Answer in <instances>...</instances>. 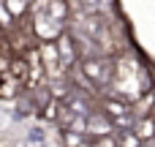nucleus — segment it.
I'll list each match as a JSON object with an SVG mask.
<instances>
[{
    "label": "nucleus",
    "instance_id": "3",
    "mask_svg": "<svg viewBox=\"0 0 155 147\" xmlns=\"http://www.w3.org/2000/svg\"><path fill=\"white\" fill-rule=\"evenodd\" d=\"M54 52H57V60H60V65L68 71L71 65H76L79 63V49H76V44H74V38L68 35V30H63L54 41Z\"/></svg>",
    "mask_w": 155,
    "mask_h": 147
},
{
    "label": "nucleus",
    "instance_id": "2",
    "mask_svg": "<svg viewBox=\"0 0 155 147\" xmlns=\"http://www.w3.org/2000/svg\"><path fill=\"white\" fill-rule=\"evenodd\" d=\"M98 112L117 128V131H125L134 125V112H131V104L125 98H117V95H106L101 104H98Z\"/></svg>",
    "mask_w": 155,
    "mask_h": 147
},
{
    "label": "nucleus",
    "instance_id": "9",
    "mask_svg": "<svg viewBox=\"0 0 155 147\" xmlns=\"http://www.w3.org/2000/svg\"><path fill=\"white\" fill-rule=\"evenodd\" d=\"M63 142H65V147H84V145H87V136L65 128V131H63Z\"/></svg>",
    "mask_w": 155,
    "mask_h": 147
},
{
    "label": "nucleus",
    "instance_id": "4",
    "mask_svg": "<svg viewBox=\"0 0 155 147\" xmlns=\"http://www.w3.org/2000/svg\"><path fill=\"white\" fill-rule=\"evenodd\" d=\"M63 30H65V22H57V19H52L46 14H35L33 16V33H35L38 41H54Z\"/></svg>",
    "mask_w": 155,
    "mask_h": 147
},
{
    "label": "nucleus",
    "instance_id": "5",
    "mask_svg": "<svg viewBox=\"0 0 155 147\" xmlns=\"http://www.w3.org/2000/svg\"><path fill=\"white\" fill-rule=\"evenodd\" d=\"M117 128L98 112V109H93L90 115H87V128H84V134H87V139H93V136H109V134H114Z\"/></svg>",
    "mask_w": 155,
    "mask_h": 147
},
{
    "label": "nucleus",
    "instance_id": "8",
    "mask_svg": "<svg viewBox=\"0 0 155 147\" xmlns=\"http://www.w3.org/2000/svg\"><path fill=\"white\" fill-rule=\"evenodd\" d=\"M3 5H5V11H8L14 19L25 16V14H27V8H30V3H27V0H3Z\"/></svg>",
    "mask_w": 155,
    "mask_h": 147
},
{
    "label": "nucleus",
    "instance_id": "1",
    "mask_svg": "<svg viewBox=\"0 0 155 147\" xmlns=\"http://www.w3.org/2000/svg\"><path fill=\"white\" fill-rule=\"evenodd\" d=\"M76 65H79V71H82L93 85H95V90H98V93L114 82L117 60H114L112 55H93V57H82Z\"/></svg>",
    "mask_w": 155,
    "mask_h": 147
},
{
    "label": "nucleus",
    "instance_id": "6",
    "mask_svg": "<svg viewBox=\"0 0 155 147\" xmlns=\"http://www.w3.org/2000/svg\"><path fill=\"white\" fill-rule=\"evenodd\" d=\"M131 131L136 134V139H139V142H147V139H153V136H155V115L136 117V120H134V125H131Z\"/></svg>",
    "mask_w": 155,
    "mask_h": 147
},
{
    "label": "nucleus",
    "instance_id": "7",
    "mask_svg": "<svg viewBox=\"0 0 155 147\" xmlns=\"http://www.w3.org/2000/svg\"><path fill=\"white\" fill-rule=\"evenodd\" d=\"M44 14L52 16V19H57V22H65L68 19V0H46Z\"/></svg>",
    "mask_w": 155,
    "mask_h": 147
}]
</instances>
